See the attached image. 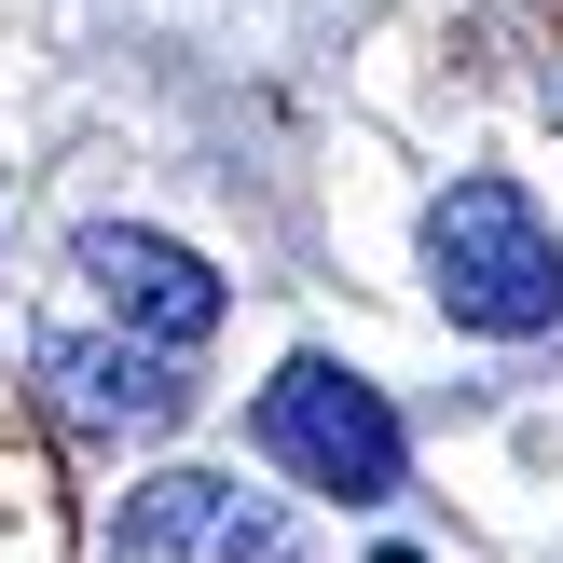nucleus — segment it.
<instances>
[{"label":"nucleus","mask_w":563,"mask_h":563,"mask_svg":"<svg viewBox=\"0 0 563 563\" xmlns=\"http://www.w3.org/2000/svg\"><path fill=\"white\" fill-rule=\"evenodd\" d=\"M427 289H440L454 330L522 344V330L563 317V247H550V220L522 207L509 179H454V192L427 207Z\"/></svg>","instance_id":"obj_1"},{"label":"nucleus","mask_w":563,"mask_h":563,"mask_svg":"<svg viewBox=\"0 0 563 563\" xmlns=\"http://www.w3.org/2000/svg\"><path fill=\"white\" fill-rule=\"evenodd\" d=\"M124 550H137V563H302L289 509H275V495L207 482V467H165V482H137V495H124Z\"/></svg>","instance_id":"obj_4"},{"label":"nucleus","mask_w":563,"mask_h":563,"mask_svg":"<svg viewBox=\"0 0 563 563\" xmlns=\"http://www.w3.org/2000/svg\"><path fill=\"white\" fill-rule=\"evenodd\" d=\"M27 372L55 385V412H69V427H110V440H165V427L192 412L179 344H152V330H124V344H97V330H42V344H27Z\"/></svg>","instance_id":"obj_3"},{"label":"nucleus","mask_w":563,"mask_h":563,"mask_svg":"<svg viewBox=\"0 0 563 563\" xmlns=\"http://www.w3.org/2000/svg\"><path fill=\"white\" fill-rule=\"evenodd\" d=\"M385 563H427V550H385Z\"/></svg>","instance_id":"obj_6"},{"label":"nucleus","mask_w":563,"mask_h":563,"mask_svg":"<svg viewBox=\"0 0 563 563\" xmlns=\"http://www.w3.org/2000/svg\"><path fill=\"white\" fill-rule=\"evenodd\" d=\"M262 454L289 467V482H317V495H344V509H385V495L412 482V427L385 412V385H357L344 357H289V372L262 385Z\"/></svg>","instance_id":"obj_2"},{"label":"nucleus","mask_w":563,"mask_h":563,"mask_svg":"<svg viewBox=\"0 0 563 563\" xmlns=\"http://www.w3.org/2000/svg\"><path fill=\"white\" fill-rule=\"evenodd\" d=\"M69 262H82V289H97L124 330H152V344H179V357L207 344V330H220V302H234V289H220V275L192 262L179 234H137V220H97Z\"/></svg>","instance_id":"obj_5"}]
</instances>
